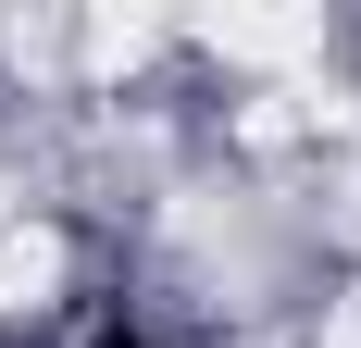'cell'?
Masks as SVG:
<instances>
[{
    "label": "cell",
    "mask_w": 361,
    "mask_h": 348,
    "mask_svg": "<svg viewBox=\"0 0 361 348\" xmlns=\"http://www.w3.org/2000/svg\"><path fill=\"white\" fill-rule=\"evenodd\" d=\"M87 348H149V336H137V323H112V336H87Z\"/></svg>",
    "instance_id": "6da1fadb"
}]
</instances>
